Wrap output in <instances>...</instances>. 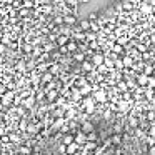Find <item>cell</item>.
Returning a JSON list of instances; mask_svg holds the SVG:
<instances>
[{
    "label": "cell",
    "instance_id": "obj_1",
    "mask_svg": "<svg viewBox=\"0 0 155 155\" xmlns=\"http://www.w3.org/2000/svg\"><path fill=\"white\" fill-rule=\"evenodd\" d=\"M14 98H15V92L7 90V92H4V95L0 98V104L4 105V107H7V105H10L12 102H14Z\"/></svg>",
    "mask_w": 155,
    "mask_h": 155
},
{
    "label": "cell",
    "instance_id": "obj_2",
    "mask_svg": "<svg viewBox=\"0 0 155 155\" xmlns=\"http://www.w3.org/2000/svg\"><path fill=\"white\" fill-rule=\"evenodd\" d=\"M138 10H140L143 15H152L155 12V8L148 4L147 0H143V2H140V4H138Z\"/></svg>",
    "mask_w": 155,
    "mask_h": 155
},
{
    "label": "cell",
    "instance_id": "obj_3",
    "mask_svg": "<svg viewBox=\"0 0 155 155\" xmlns=\"http://www.w3.org/2000/svg\"><path fill=\"white\" fill-rule=\"evenodd\" d=\"M92 98H94L95 104H105V102H107V92L98 88V90L94 92V97H92Z\"/></svg>",
    "mask_w": 155,
    "mask_h": 155
},
{
    "label": "cell",
    "instance_id": "obj_4",
    "mask_svg": "<svg viewBox=\"0 0 155 155\" xmlns=\"http://www.w3.org/2000/svg\"><path fill=\"white\" fill-rule=\"evenodd\" d=\"M104 60H105V55L102 54V52H94L90 62H92L94 67H100V65H104Z\"/></svg>",
    "mask_w": 155,
    "mask_h": 155
},
{
    "label": "cell",
    "instance_id": "obj_5",
    "mask_svg": "<svg viewBox=\"0 0 155 155\" xmlns=\"http://www.w3.org/2000/svg\"><path fill=\"white\" fill-rule=\"evenodd\" d=\"M77 15L74 14H65L64 15V25H67V27H75V24H77Z\"/></svg>",
    "mask_w": 155,
    "mask_h": 155
},
{
    "label": "cell",
    "instance_id": "obj_6",
    "mask_svg": "<svg viewBox=\"0 0 155 155\" xmlns=\"http://www.w3.org/2000/svg\"><path fill=\"white\" fill-rule=\"evenodd\" d=\"M80 132L82 134H90V132H94V124L92 122H88V120H82V124H80Z\"/></svg>",
    "mask_w": 155,
    "mask_h": 155
},
{
    "label": "cell",
    "instance_id": "obj_7",
    "mask_svg": "<svg viewBox=\"0 0 155 155\" xmlns=\"http://www.w3.org/2000/svg\"><path fill=\"white\" fill-rule=\"evenodd\" d=\"M35 102H37V100H35V97L30 94L28 97L22 98V108H32L35 105Z\"/></svg>",
    "mask_w": 155,
    "mask_h": 155
},
{
    "label": "cell",
    "instance_id": "obj_8",
    "mask_svg": "<svg viewBox=\"0 0 155 155\" xmlns=\"http://www.w3.org/2000/svg\"><path fill=\"white\" fill-rule=\"evenodd\" d=\"M122 65H124V68H132V65L135 64L134 62V58H132V55H128V54H125V55H122Z\"/></svg>",
    "mask_w": 155,
    "mask_h": 155
},
{
    "label": "cell",
    "instance_id": "obj_9",
    "mask_svg": "<svg viewBox=\"0 0 155 155\" xmlns=\"http://www.w3.org/2000/svg\"><path fill=\"white\" fill-rule=\"evenodd\" d=\"M68 40H70V37L58 34V35H57V38H55V45H57V47H65V45L68 44Z\"/></svg>",
    "mask_w": 155,
    "mask_h": 155
},
{
    "label": "cell",
    "instance_id": "obj_10",
    "mask_svg": "<svg viewBox=\"0 0 155 155\" xmlns=\"http://www.w3.org/2000/svg\"><path fill=\"white\" fill-rule=\"evenodd\" d=\"M87 142V138H85V134H82V132H77V134L74 135V143H77L78 147H80L82 143H85Z\"/></svg>",
    "mask_w": 155,
    "mask_h": 155
},
{
    "label": "cell",
    "instance_id": "obj_11",
    "mask_svg": "<svg viewBox=\"0 0 155 155\" xmlns=\"http://www.w3.org/2000/svg\"><path fill=\"white\" fill-rule=\"evenodd\" d=\"M65 47H67V52H68V54H75V52H78V44H77L75 40H72V38L68 40V44L65 45Z\"/></svg>",
    "mask_w": 155,
    "mask_h": 155
},
{
    "label": "cell",
    "instance_id": "obj_12",
    "mask_svg": "<svg viewBox=\"0 0 155 155\" xmlns=\"http://www.w3.org/2000/svg\"><path fill=\"white\" fill-rule=\"evenodd\" d=\"M112 54H115V55H125V47H122V45H118V44H112Z\"/></svg>",
    "mask_w": 155,
    "mask_h": 155
},
{
    "label": "cell",
    "instance_id": "obj_13",
    "mask_svg": "<svg viewBox=\"0 0 155 155\" xmlns=\"http://www.w3.org/2000/svg\"><path fill=\"white\" fill-rule=\"evenodd\" d=\"M92 90H94V88H92V85H90V84H85L82 88H78V92H80L82 97H88V95L92 94Z\"/></svg>",
    "mask_w": 155,
    "mask_h": 155
},
{
    "label": "cell",
    "instance_id": "obj_14",
    "mask_svg": "<svg viewBox=\"0 0 155 155\" xmlns=\"http://www.w3.org/2000/svg\"><path fill=\"white\" fill-rule=\"evenodd\" d=\"M65 120H67V122H70L72 120V118H75V117H77V110H75V108H72V107H68L67 108V110H65Z\"/></svg>",
    "mask_w": 155,
    "mask_h": 155
},
{
    "label": "cell",
    "instance_id": "obj_15",
    "mask_svg": "<svg viewBox=\"0 0 155 155\" xmlns=\"http://www.w3.org/2000/svg\"><path fill=\"white\" fill-rule=\"evenodd\" d=\"M135 80H137V84L140 85V87H147V82H148V77L143 74H138L137 77H135Z\"/></svg>",
    "mask_w": 155,
    "mask_h": 155
},
{
    "label": "cell",
    "instance_id": "obj_16",
    "mask_svg": "<svg viewBox=\"0 0 155 155\" xmlns=\"http://www.w3.org/2000/svg\"><path fill=\"white\" fill-rule=\"evenodd\" d=\"M78 28H80L84 34H85V32H90V22H88L87 18H85V20H80V22H78Z\"/></svg>",
    "mask_w": 155,
    "mask_h": 155
},
{
    "label": "cell",
    "instance_id": "obj_17",
    "mask_svg": "<svg viewBox=\"0 0 155 155\" xmlns=\"http://www.w3.org/2000/svg\"><path fill=\"white\" fill-rule=\"evenodd\" d=\"M70 143H74V135L72 134H65V135H62V145H70Z\"/></svg>",
    "mask_w": 155,
    "mask_h": 155
},
{
    "label": "cell",
    "instance_id": "obj_18",
    "mask_svg": "<svg viewBox=\"0 0 155 155\" xmlns=\"http://www.w3.org/2000/svg\"><path fill=\"white\" fill-rule=\"evenodd\" d=\"M94 65H92V62L90 60H85V62H82V70L85 72V74H88V72H92L94 70Z\"/></svg>",
    "mask_w": 155,
    "mask_h": 155
},
{
    "label": "cell",
    "instance_id": "obj_19",
    "mask_svg": "<svg viewBox=\"0 0 155 155\" xmlns=\"http://www.w3.org/2000/svg\"><path fill=\"white\" fill-rule=\"evenodd\" d=\"M77 150H78V145L77 143H70V145L65 147V153H67V155H74Z\"/></svg>",
    "mask_w": 155,
    "mask_h": 155
},
{
    "label": "cell",
    "instance_id": "obj_20",
    "mask_svg": "<svg viewBox=\"0 0 155 155\" xmlns=\"http://www.w3.org/2000/svg\"><path fill=\"white\" fill-rule=\"evenodd\" d=\"M142 74L143 75H147V77H152V75H153V65H148V64H145L143 65V72H142Z\"/></svg>",
    "mask_w": 155,
    "mask_h": 155
},
{
    "label": "cell",
    "instance_id": "obj_21",
    "mask_svg": "<svg viewBox=\"0 0 155 155\" xmlns=\"http://www.w3.org/2000/svg\"><path fill=\"white\" fill-rule=\"evenodd\" d=\"M74 60L78 62V64H82V62H85L87 58H85V54H84V52H75V54H74Z\"/></svg>",
    "mask_w": 155,
    "mask_h": 155
},
{
    "label": "cell",
    "instance_id": "obj_22",
    "mask_svg": "<svg viewBox=\"0 0 155 155\" xmlns=\"http://www.w3.org/2000/svg\"><path fill=\"white\" fill-rule=\"evenodd\" d=\"M17 14H18V17H28V15H30V8H27V7H20L17 10Z\"/></svg>",
    "mask_w": 155,
    "mask_h": 155
},
{
    "label": "cell",
    "instance_id": "obj_23",
    "mask_svg": "<svg viewBox=\"0 0 155 155\" xmlns=\"http://www.w3.org/2000/svg\"><path fill=\"white\" fill-rule=\"evenodd\" d=\"M45 95H47V98L50 102H54L55 98L58 97V90H48V92H45Z\"/></svg>",
    "mask_w": 155,
    "mask_h": 155
},
{
    "label": "cell",
    "instance_id": "obj_24",
    "mask_svg": "<svg viewBox=\"0 0 155 155\" xmlns=\"http://www.w3.org/2000/svg\"><path fill=\"white\" fill-rule=\"evenodd\" d=\"M40 80H42V84H50V82L54 80V75H52V74H48V72H45V74L42 75V78H40Z\"/></svg>",
    "mask_w": 155,
    "mask_h": 155
},
{
    "label": "cell",
    "instance_id": "obj_25",
    "mask_svg": "<svg viewBox=\"0 0 155 155\" xmlns=\"http://www.w3.org/2000/svg\"><path fill=\"white\" fill-rule=\"evenodd\" d=\"M110 140H112V143H115V145H120L124 138H122V135H120V134H114V135H112V138H110Z\"/></svg>",
    "mask_w": 155,
    "mask_h": 155
},
{
    "label": "cell",
    "instance_id": "obj_26",
    "mask_svg": "<svg viewBox=\"0 0 155 155\" xmlns=\"http://www.w3.org/2000/svg\"><path fill=\"white\" fill-rule=\"evenodd\" d=\"M85 84H87V80H85L84 77H77V78H75V88H82Z\"/></svg>",
    "mask_w": 155,
    "mask_h": 155
},
{
    "label": "cell",
    "instance_id": "obj_27",
    "mask_svg": "<svg viewBox=\"0 0 155 155\" xmlns=\"http://www.w3.org/2000/svg\"><path fill=\"white\" fill-rule=\"evenodd\" d=\"M48 68H50V70H48V74H52V75H55V74H58V72H60V65H58V64H52Z\"/></svg>",
    "mask_w": 155,
    "mask_h": 155
},
{
    "label": "cell",
    "instance_id": "obj_28",
    "mask_svg": "<svg viewBox=\"0 0 155 155\" xmlns=\"http://www.w3.org/2000/svg\"><path fill=\"white\" fill-rule=\"evenodd\" d=\"M117 110L118 112H124V114H125V112H127L128 110V102H120V104H118V107H117Z\"/></svg>",
    "mask_w": 155,
    "mask_h": 155
},
{
    "label": "cell",
    "instance_id": "obj_29",
    "mask_svg": "<svg viewBox=\"0 0 155 155\" xmlns=\"http://www.w3.org/2000/svg\"><path fill=\"white\" fill-rule=\"evenodd\" d=\"M18 152H20L22 155H30V152H32V148L28 147V145H22L20 148H18Z\"/></svg>",
    "mask_w": 155,
    "mask_h": 155
},
{
    "label": "cell",
    "instance_id": "obj_30",
    "mask_svg": "<svg viewBox=\"0 0 155 155\" xmlns=\"http://www.w3.org/2000/svg\"><path fill=\"white\" fill-rule=\"evenodd\" d=\"M85 138H87L88 142H94V143H95V142H97V138H98V135L95 134V132H90V134L85 135Z\"/></svg>",
    "mask_w": 155,
    "mask_h": 155
},
{
    "label": "cell",
    "instance_id": "obj_31",
    "mask_svg": "<svg viewBox=\"0 0 155 155\" xmlns=\"http://www.w3.org/2000/svg\"><path fill=\"white\" fill-rule=\"evenodd\" d=\"M64 124H65V118H64V117H58L57 120L54 122V128H57V130H58V128H60Z\"/></svg>",
    "mask_w": 155,
    "mask_h": 155
},
{
    "label": "cell",
    "instance_id": "obj_32",
    "mask_svg": "<svg viewBox=\"0 0 155 155\" xmlns=\"http://www.w3.org/2000/svg\"><path fill=\"white\" fill-rule=\"evenodd\" d=\"M135 48H137L140 54H143V52L148 50V45H145V44H135Z\"/></svg>",
    "mask_w": 155,
    "mask_h": 155
},
{
    "label": "cell",
    "instance_id": "obj_33",
    "mask_svg": "<svg viewBox=\"0 0 155 155\" xmlns=\"http://www.w3.org/2000/svg\"><path fill=\"white\" fill-rule=\"evenodd\" d=\"M55 47H57V45H55V44H52V42H48V44H45V47H44V48H45V54H50V52L54 50Z\"/></svg>",
    "mask_w": 155,
    "mask_h": 155
},
{
    "label": "cell",
    "instance_id": "obj_34",
    "mask_svg": "<svg viewBox=\"0 0 155 155\" xmlns=\"http://www.w3.org/2000/svg\"><path fill=\"white\" fill-rule=\"evenodd\" d=\"M8 140H10V143H17L20 138H18L17 134H8Z\"/></svg>",
    "mask_w": 155,
    "mask_h": 155
},
{
    "label": "cell",
    "instance_id": "obj_35",
    "mask_svg": "<svg viewBox=\"0 0 155 155\" xmlns=\"http://www.w3.org/2000/svg\"><path fill=\"white\" fill-rule=\"evenodd\" d=\"M147 87H148V88H155V77H153V75H152V77H148Z\"/></svg>",
    "mask_w": 155,
    "mask_h": 155
},
{
    "label": "cell",
    "instance_id": "obj_36",
    "mask_svg": "<svg viewBox=\"0 0 155 155\" xmlns=\"http://www.w3.org/2000/svg\"><path fill=\"white\" fill-rule=\"evenodd\" d=\"M54 22H55V24L58 25V27H62V25H64V15H57Z\"/></svg>",
    "mask_w": 155,
    "mask_h": 155
},
{
    "label": "cell",
    "instance_id": "obj_37",
    "mask_svg": "<svg viewBox=\"0 0 155 155\" xmlns=\"http://www.w3.org/2000/svg\"><path fill=\"white\" fill-rule=\"evenodd\" d=\"M72 94H74V97H72L74 100H80L82 95H80V92H78V88H74V90H72Z\"/></svg>",
    "mask_w": 155,
    "mask_h": 155
},
{
    "label": "cell",
    "instance_id": "obj_38",
    "mask_svg": "<svg viewBox=\"0 0 155 155\" xmlns=\"http://www.w3.org/2000/svg\"><path fill=\"white\" fill-rule=\"evenodd\" d=\"M127 84L125 82H122V80H118V90H122V92H127Z\"/></svg>",
    "mask_w": 155,
    "mask_h": 155
},
{
    "label": "cell",
    "instance_id": "obj_39",
    "mask_svg": "<svg viewBox=\"0 0 155 155\" xmlns=\"http://www.w3.org/2000/svg\"><path fill=\"white\" fill-rule=\"evenodd\" d=\"M32 50H34V45H28V44H25L24 45V52H25V54H32Z\"/></svg>",
    "mask_w": 155,
    "mask_h": 155
},
{
    "label": "cell",
    "instance_id": "obj_40",
    "mask_svg": "<svg viewBox=\"0 0 155 155\" xmlns=\"http://www.w3.org/2000/svg\"><path fill=\"white\" fill-rule=\"evenodd\" d=\"M128 122H130V125H132V127H135V128L138 127V122H137V118H135L134 115H132V117L128 118Z\"/></svg>",
    "mask_w": 155,
    "mask_h": 155
},
{
    "label": "cell",
    "instance_id": "obj_41",
    "mask_svg": "<svg viewBox=\"0 0 155 155\" xmlns=\"http://www.w3.org/2000/svg\"><path fill=\"white\" fill-rule=\"evenodd\" d=\"M25 67H27V65H25V62H24V60H22V62H18V64H17L18 72H25Z\"/></svg>",
    "mask_w": 155,
    "mask_h": 155
},
{
    "label": "cell",
    "instance_id": "obj_42",
    "mask_svg": "<svg viewBox=\"0 0 155 155\" xmlns=\"http://www.w3.org/2000/svg\"><path fill=\"white\" fill-rule=\"evenodd\" d=\"M148 137L155 138V124H153V125H150V128H148Z\"/></svg>",
    "mask_w": 155,
    "mask_h": 155
},
{
    "label": "cell",
    "instance_id": "obj_43",
    "mask_svg": "<svg viewBox=\"0 0 155 155\" xmlns=\"http://www.w3.org/2000/svg\"><path fill=\"white\" fill-rule=\"evenodd\" d=\"M145 143H147L148 147H152V145H155V138H152V137H147V138H145Z\"/></svg>",
    "mask_w": 155,
    "mask_h": 155
},
{
    "label": "cell",
    "instance_id": "obj_44",
    "mask_svg": "<svg viewBox=\"0 0 155 155\" xmlns=\"http://www.w3.org/2000/svg\"><path fill=\"white\" fill-rule=\"evenodd\" d=\"M110 117H112V110L108 108V110H105V112H104V118H105V120H108Z\"/></svg>",
    "mask_w": 155,
    "mask_h": 155
},
{
    "label": "cell",
    "instance_id": "obj_45",
    "mask_svg": "<svg viewBox=\"0 0 155 155\" xmlns=\"http://www.w3.org/2000/svg\"><path fill=\"white\" fill-rule=\"evenodd\" d=\"M94 147H97V143H94V142H85V148H94Z\"/></svg>",
    "mask_w": 155,
    "mask_h": 155
},
{
    "label": "cell",
    "instance_id": "obj_46",
    "mask_svg": "<svg viewBox=\"0 0 155 155\" xmlns=\"http://www.w3.org/2000/svg\"><path fill=\"white\" fill-rule=\"evenodd\" d=\"M97 68H98V72H100V74H107V72H108V68L105 67V65H100V67H97Z\"/></svg>",
    "mask_w": 155,
    "mask_h": 155
},
{
    "label": "cell",
    "instance_id": "obj_47",
    "mask_svg": "<svg viewBox=\"0 0 155 155\" xmlns=\"http://www.w3.org/2000/svg\"><path fill=\"white\" fill-rule=\"evenodd\" d=\"M114 132H115V134H120V132H122V125L120 124L114 125Z\"/></svg>",
    "mask_w": 155,
    "mask_h": 155
},
{
    "label": "cell",
    "instance_id": "obj_48",
    "mask_svg": "<svg viewBox=\"0 0 155 155\" xmlns=\"http://www.w3.org/2000/svg\"><path fill=\"white\" fill-rule=\"evenodd\" d=\"M147 118H148V120H155V112L150 110V112L147 114Z\"/></svg>",
    "mask_w": 155,
    "mask_h": 155
},
{
    "label": "cell",
    "instance_id": "obj_49",
    "mask_svg": "<svg viewBox=\"0 0 155 155\" xmlns=\"http://www.w3.org/2000/svg\"><path fill=\"white\" fill-rule=\"evenodd\" d=\"M5 50H7V47L0 44V55H4V54H5Z\"/></svg>",
    "mask_w": 155,
    "mask_h": 155
},
{
    "label": "cell",
    "instance_id": "obj_50",
    "mask_svg": "<svg viewBox=\"0 0 155 155\" xmlns=\"http://www.w3.org/2000/svg\"><path fill=\"white\" fill-rule=\"evenodd\" d=\"M148 153H150V155H155V145H152V147L148 148Z\"/></svg>",
    "mask_w": 155,
    "mask_h": 155
},
{
    "label": "cell",
    "instance_id": "obj_51",
    "mask_svg": "<svg viewBox=\"0 0 155 155\" xmlns=\"http://www.w3.org/2000/svg\"><path fill=\"white\" fill-rule=\"evenodd\" d=\"M150 44H155V34L150 35Z\"/></svg>",
    "mask_w": 155,
    "mask_h": 155
},
{
    "label": "cell",
    "instance_id": "obj_52",
    "mask_svg": "<svg viewBox=\"0 0 155 155\" xmlns=\"http://www.w3.org/2000/svg\"><path fill=\"white\" fill-rule=\"evenodd\" d=\"M78 4H88V2H90V0H77Z\"/></svg>",
    "mask_w": 155,
    "mask_h": 155
},
{
    "label": "cell",
    "instance_id": "obj_53",
    "mask_svg": "<svg viewBox=\"0 0 155 155\" xmlns=\"http://www.w3.org/2000/svg\"><path fill=\"white\" fill-rule=\"evenodd\" d=\"M20 128H22V130H25V128H27V125H25V122H22V124H20Z\"/></svg>",
    "mask_w": 155,
    "mask_h": 155
},
{
    "label": "cell",
    "instance_id": "obj_54",
    "mask_svg": "<svg viewBox=\"0 0 155 155\" xmlns=\"http://www.w3.org/2000/svg\"><path fill=\"white\" fill-rule=\"evenodd\" d=\"M2 108H4V105H2V104H0V112H2Z\"/></svg>",
    "mask_w": 155,
    "mask_h": 155
},
{
    "label": "cell",
    "instance_id": "obj_55",
    "mask_svg": "<svg viewBox=\"0 0 155 155\" xmlns=\"http://www.w3.org/2000/svg\"><path fill=\"white\" fill-rule=\"evenodd\" d=\"M2 155H8V153H5V152H2Z\"/></svg>",
    "mask_w": 155,
    "mask_h": 155
},
{
    "label": "cell",
    "instance_id": "obj_56",
    "mask_svg": "<svg viewBox=\"0 0 155 155\" xmlns=\"http://www.w3.org/2000/svg\"><path fill=\"white\" fill-rule=\"evenodd\" d=\"M115 2H124V0H115Z\"/></svg>",
    "mask_w": 155,
    "mask_h": 155
},
{
    "label": "cell",
    "instance_id": "obj_57",
    "mask_svg": "<svg viewBox=\"0 0 155 155\" xmlns=\"http://www.w3.org/2000/svg\"><path fill=\"white\" fill-rule=\"evenodd\" d=\"M60 155H67V153H60Z\"/></svg>",
    "mask_w": 155,
    "mask_h": 155
},
{
    "label": "cell",
    "instance_id": "obj_58",
    "mask_svg": "<svg viewBox=\"0 0 155 155\" xmlns=\"http://www.w3.org/2000/svg\"><path fill=\"white\" fill-rule=\"evenodd\" d=\"M153 20H155V15H153Z\"/></svg>",
    "mask_w": 155,
    "mask_h": 155
},
{
    "label": "cell",
    "instance_id": "obj_59",
    "mask_svg": "<svg viewBox=\"0 0 155 155\" xmlns=\"http://www.w3.org/2000/svg\"><path fill=\"white\" fill-rule=\"evenodd\" d=\"M0 143H2V142H0Z\"/></svg>",
    "mask_w": 155,
    "mask_h": 155
}]
</instances>
